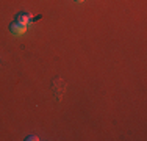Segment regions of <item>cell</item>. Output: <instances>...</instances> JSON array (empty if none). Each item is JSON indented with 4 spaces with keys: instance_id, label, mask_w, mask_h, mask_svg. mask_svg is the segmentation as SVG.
<instances>
[{
    "instance_id": "cell-4",
    "label": "cell",
    "mask_w": 147,
    "mask_h": 141,
    "mask_svg": "<svg viewBox=\"0 0 147 141\" xmlns=\"http://www.w3.org/2000/svg\"><path fill=\"white\" fill-rule=\"evenodd\" d=\"M75 2H83V0H75Z\"/></svg>"
},
{
    "instance_id": "cell-3",
    "label": "cell",
    "mask_w": 147,
    "mask_h": 141,
    "mask_svg": "<svg viewBox=\"0 0 147 141\" xmlns=\"http://www.w3.org/2000/svg\"><path fill=\"white\" fill-rule=\"evenodd\" d=\"M25 140H28V141H36V140H39V138H38V136H34V135H28Z\"/></svg>"
},
{
    "instance_id": "cell-2",
    "label": "cell",
    "mask_w": 147,
    "mask_h": 141,
    "mask_svg": "<svg viewBox=\"0 0 147 141\" xmlns=\"http://www.w3.org/2000/svg\"><path fill=\"white\" fill-rule=\"evenodd\" d=\"M30 19H31V16L28 13H17L14 16V22H19V24H22V25H28Z\"/></svg>"
},
{
    "instance_id": "cell-1",
    "label": "cell",
    "mask_w": 147,
    "mask_h": 141,
    "mask_svg": "<svg viewBox=\"0 0 147 141\" xmlns=\"http://www.w3.org/2000/svg\"><path fill=\"white\" fill-rule=\"evenodd\" d=\"M9 31H11L13 35H22L27 31V25H22V24H19V22H13L11 25H9Z\"/></svg>"
}]
</instances>
